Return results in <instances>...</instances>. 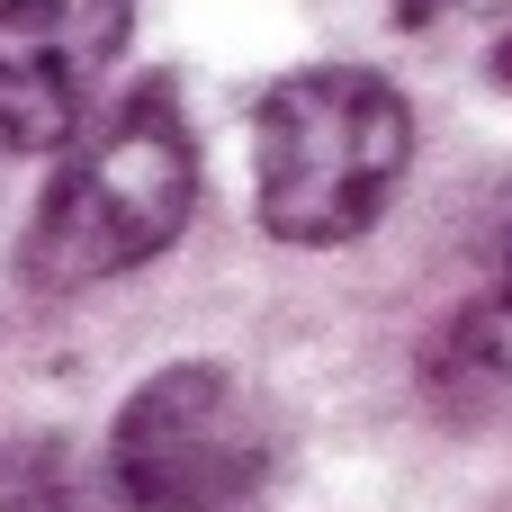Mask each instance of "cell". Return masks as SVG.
Returning a JSON list of instances; mask_svg holds the SVG:
<instances>
[{
    "label": "cell",
    "instance_id": "cell-7",
    "mask_svg": "<svg viewBox=\"0 0 512 512\" xmlns=\"http://www.w3.org/2000/svg\"><path fill=\"white\" fill-rule=\"evenodd\" d=\"M512 0H396L405 27H441V18H504Z\"/></svg>",
    "mask_w": 512,
    "mask_h": 512
},
{
    "label": "cell",
    "instance_id": "cell-5",
    "mask_svg": "<svg viewBox=\"0 0 512 512\" xmlns=\"http://www.w3.org/2000/svg\"><path fill=\"white\" fill-rule=\"evenodd\" d=\"M0 512H108V486L63 441H0Z\"/></svg>",
    "mask_w": 512,
    "mask_h": 512
},
{
    "label": "cell",
    "instance_id": "cell-8",
    "mask_svg": "<svg viewBox=\"0 0 512 512\" xmlns=\"http://www.w3.org/2000/svg\"><path fill=\"white\" fill-rule=\"evenodd\" d=\"M495 72H504V81H512V45H504V54H495Z\"/></svg>",
    "mask_w": 512,
    "mask_h": 512
},
{
    "label": "cell",
    "instance_id": "cell-4",
    "mask_svg": "<svg viewBox=\"0 0 512 512\" xmlns=\"http://www.w3.org/2000/svg\"><path fill=\"white\" fill-rule=\"evenodd\" d=\"M135 0H0V153H54L90 117Z\"/></svg>",
    "mask_w": 512,
    "mask_h": 512
},
{
    "label": "cell",
    "instance_id": "cell-2",
    "mask_svg": "<svg viewBox=\"0 0 512 512\" xmlns=\"http://www.w3.org/2000/svg\"><path fill=\"white\" fill-rule=\"evenodd\" d=\"M252 162H261V225L279 243H351L396 198L414 162V117L378 72L315 63L270 81L252 117Z\"/></svg>",
    "mask_w": 512,
    "mask_h": 512
},
{
    "label": "cell",
    "instance_id": "cell-3",
    "mask_svg": "<svg viewBox=\"0 0 512 512\" xmlns=\"http://www.w3.org/2000/svg\"><path fill=\"white\" fill-rule=\"evenodd\" d=\"M270 477V414L216 360L144 378L108 432V495L135 512H234Z\"/></svg>",
    "mask_w": 512,
    "mask_h": 512
},
{
    "label": "cell",
    "instance_id": "cell-6",
    "mask_svg": "<svg viewBox=\"0 0 512 512\" xmlns=\"http://www.w3.org/2000/svg\"><path fill=\"white\" fill-rule=\"evenodd\" d=\"M459 342H468V351H477L495 378H512V234H504V288H495V297H486V306L459 324Z\"/></svg>",
    "mask_w": 512,
    "mask_h": 512
},
{
    "label": "cell",
    "instance_id": "cell-1",
    "mask_svg": "<svg viewBox=\"0 0 512 512\" xmlns=\"http://www.w3.org/2000/svg\"><path fill=\"white\" fill-rule=\"evenodd\" d=\"M198 207V144L189 117L162 81H144L135 99H117L63 162V180L45 189L36 225H27V279L45 297L99 288L135 261H153Z\"/></svg>",
    "mask_w": 512,
    "mask_h": 512
}]
</instances>
